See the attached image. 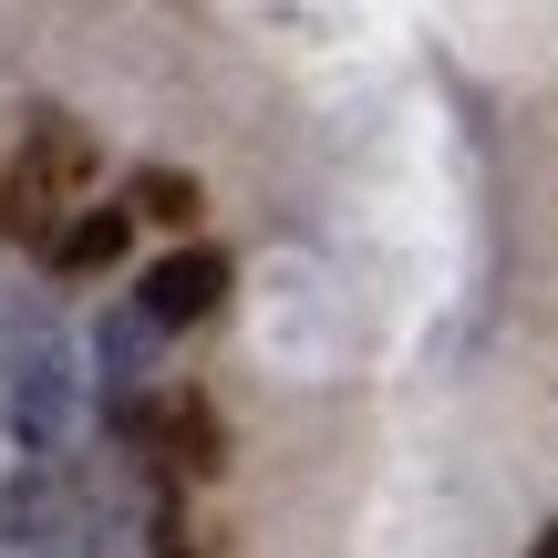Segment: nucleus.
Segmentation results:
<instances>
[{
	"label": "nucleus",
	"instance_id": "nucleus-1",
	"mask_svg": "<svg viewBox=\"0 0 558 558\" xmlns=\"http://www.w3.org/2000/svg\"><path fill=\"white\" fill-rule=\"evenodd\" d=\"M0 424H11V445L32 465H62V445L83 424V362L41 311H21L11 341H0Z\"/></svg>",
	"mask_w": 558,
	"mask_h": 558
},
{
	"label": "nucleus",
	"instance_id": "nucleus-2",
	"mask_svg": "<svg viewBox=\"0 0 558 558\" xmlns=\"http://www.w3.org/2000/svg\"><path fill=\"white\" fill-rule=\"evenodd\" d=\"M114 507L83 465H21L0 486V558H104Z\"/></svg>",
	"mask_w": 558,
	"mask_h": 558
},
{
	"label": "nucleus",
	"instance_id": "nucleus-3",
	"mask_svg": "<svg viewBox=\"0 0 558 558\" xmlns=\"http://www.w3.org/2000/svg\"><path fill=\"white\" fill-rule=\"evenodd\" d=\"M83 166H94V135H83V124H62V114H41L32 145H21V166H11V186H0V228H21V239H32L41 207H62V197L83 186Z\"/></svg>",
	"mask_w": 558,
	"mask_h": 558
},
{
	"label": "nucleus",
	"instance_id": "nucleus-4",
	"mask_svg": "<svg viewBox=\"0 0 558 558\" xmlns=\"http://www.w3.org/2000/svg\"><path fill=\"white\" fill-rule=\"evenodd\" d=\"M218 290H228V259H218L207 239H186V248H166V259L135 279V311L156 320V331H186V320H197Z\"/></svg>",
	"mask_w": 558,
	"mask_h": 558
},
{
	"label": "nucleus",
	"instance_id": "nucleus-5",
	"mask_svg": "<svg viewBox=\"0 0 558 558\" xmlns=\"http://www.w3.org/2000/svg\"><path fill=\"white\" fill-rule=\"evenodd\" d=\"M145 352H156V320L124 300L114 320H104V341H94V362H104V383L124 393V414H135V393H145Z\"/></svg>",
	"mask_w": 558,
	"mask_h": 558
},
{
	"label": "nucleus",
	"instance_id": "nucleus-6",
	"mask_svg": "<svg viewBox=\"0 0 558 558\" xmlns=\"http://www.w3.org/2000/svg\"><path fill=\"white\" fill-rule=\"evenodd\" d=\"M124 239H135L124 207H83V228H62V239H52V269H62V279H73V269H114Z\"/></svg>",
	"mask_w": 558,
	"mask_h": 558
},
{
	"label": "nucleus",
	"instance_id": "nucleus-7",
	"mask_svg": "<svg viewBox=\"0 0 558 558\" xmlns=\"http://www.w3.org/2000/svg\"><path fill=\"white\" fill-rule=\"evenodd\" d=\"M124 218H156V228H197V177H177V166H145V177L124 186Z\"/></svg>",
	"mask_w": 558,
	"mask_h": 558
},
{
	"label": "nucleus",
	"instance_id": "nucleus-8",
	"mask_svg": "<svg viewBox=\"0 0 558 558\" xmlns=\"http://www.w3.org/2000/svg\"><path fill=\"white\" fill-rule=\"evenodd\" d=\"M177 445H186V476H218V414H207V403L177 414Z\"/></svg>",
	"mask_w": 558,
	"mask_h": 558
},
{
	"label": "nucleus",
	"instance_id": "nucleus-9",
	"mask_svg": "<svg viewBox=\"0 0 558 558\" xmlns=\"http://www.w3.org/2000/svg\"><path fill=\"white\" fill-rule=\"evenodd\" d=\"M538 558H558V527H548V538H538Z\"/></svg>",
	"mask_w": 558,
	"mask_h": 558
}]
</instances>
